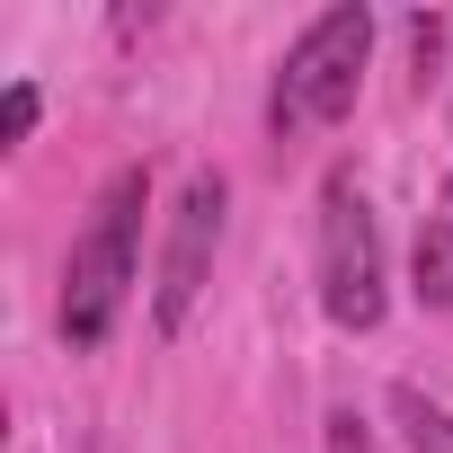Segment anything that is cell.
<instances>
[{
  "label": "cell",
  "mask_w": 453,
  "mask_h": 453,
  "mask_svg": "<svg viewBox=\"0 0 453 453\" xmlns=\"http://www.w3.org/2000/svg\"><path fill=\"white\" fill-rule=\"evenodd\" d=\"M142 196H151V178H142V169H116V178L98 187V204H89V232L72 241V276H63V338H72L81 356H89V347H107V329H116V311H125V294H134Z\"/></svg>",
  "instance_id": "6da1fadb"
},
{
  "label": "cell",
  "mask_w": 453,
  "mask_h": 453,
  "mask_svg": "<svg viewBox=\"0 0 453 453\" xmlns=\"http://www.w3.org/2000/svg\"><path fill=\"white\" fill-rule=\"evenodd\" d=\"M365 54H373V10H320L285 72H276V134H303V125H338L356 107V81H365Z\"/></svg>",
  "instance_id": "7a4b0ae2"
},
{
  "label": "cell",
  "mask_w": 453,
  "mask_h": 453,
  "mask_svg": "<svg viewBox=\"0 0 453 453\" xmlns=\"http://www.w3.org/2000/svg\"><path fill=\"white\" fill-rule=\"evenodd\" d=\"M320 303L338 329L382 320V232H373V204L356 196V178L320 187Z\"/></svg>",
  "instance_id": "3957f363"
},
{
  "label": "cell",
  "mask_w": 453,
  "mask_h": 453,
  "mask_svg": "<svg viewBox=\"0 0 453 453\" xmlns=\"http://www.w3.org/2000/svg\"><path fill=\"white\" fill-rule=\"evenodd\" d=\"M213 241H222V178H187L178 213H169V258H160V329H187L196 294H204V267H213Z\"/></svg>",
  "instance_id": "277c9868"
},
{
  "label": "cell",
  "mask_w": 453,
  "mask_h": 453,
  "mask_svg": "<svg viewBox=\"0 0 453 453\" xmlns=\"http://www.w3.org/2000/svg\"><path fill=\"white\" fill-rule=\"evenodd\" d=\"M418 303L453 311V222H426L418 232Z\"/></svg>",
  "instance_id": "5b68a950"
},
{
  "label": "cell",
  "mask_w": 453,
  "mask_h": 453,
  "mask_svg": "<svg viewBox=\"0 0 453 453\" xmlns=\"http://www.w3.org/2000/svg\"><path fill=\"white\" fill-rule=\"evenodd\" d=\"M400 426H409V453H453V409H435L426 391H391Z\"/></svg>",
  "instance_id": "8992f818"
},
{
  "label": "cell",
  "mask_w": 453,
  "mask_h": 453,
  "mask_svg": "<svg viewBox=\"0 0 453 453\" xmlns=\"http://www.w3.org/2000/svg\"><path fill=\"white\" fill-rule=\"evenodd\" d=\"M27 134H36V89L19 81V89H10V107H0V142H27Z\"/></svg>",
  "instance_id": "52a82bcc"
},
{
  "label": "cell",
  "mask_w": 453,
  "mask_h": 453,
  "mask_svg": "<svg viewBox=\"0 0 453 453\" xmlns=\"http://www.w3.org/2000/svg\"><path fill=\"white\" fill-rule=\"evenodd\" d=\"M409 54H418V72H426V63L444 54V19H418V27H409Z\"/></svg>",
  "instance_id": "ba28073f"
}]
</instances>
